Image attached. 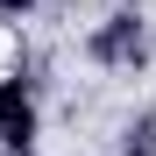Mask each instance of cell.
I'll use <instances>...</instances> for the list:
<instances>
[{
    "label": "cell",
    "mask_w": 156,
    "mask_h": 156,
    "mask_svg": "<svg viewBox=\"0 0 156 156\" xmlns=\"http://www.w3.org/2000/svg\"><path fill=\"white\" fill-rule=\"evenodd\" d=\"M36 128H43V114H36L29 78H7V85H0V149L7 156H29L36 149Z\"/></svg>",
    "instance_id": "1"
},
{
    "label": "cell",
    "mask_w": 156,
    "mask_h": 156,
    "mask_svg": "<svg viewBox=\"0 0 156 156\" xmlns=\"http://www.w3.org/2000/svg\"><path fill=\"white\" fill-rule=\"evenodd\" d=\"M85 50H92L99 64H142V57H149V43H142V14H128V7L107 14V21L85 36Z\"/></svg>",
    "instance_id": "2"
},
{
    "label": "cell",
    "mask_w": 156,
    "mask_h": 156,
    "mask_svg": "<svg viewBox=\"0 0 156 156\" xmlns=\"http://www.w3.org/2000/svg\"><path fill=\"white\" fill-rule=\"evenodd\" d=\"M7 78H21V36L0 21V85H7Z\"/></svg>",
    "instance_id": "3"
},
{
    "label": "cell",
    "mask_w": 156,
    "mask_h": 156,
    "mask_svg": "<svg viewBox=\"0 0 156 156\" xmlns=\"http://www.w3.org/2000/svg\"><path fill=\"white\" fill-rule=\"evenodd\" d=\"M121 149H128V156H156V121H135V128L121 135Z\"/></svg>",
    "instance_id": "4"
},
{
    "label": "cell",
    "mask_w": 156,
    "mask_h": 156,
    "mask_svg": "<svg viewBox=\"0 0 156 156\" xmlns=\"http://www.w3.org/2000/svg\"><path fill=\"white\" fill-rule=\"evenodd\" d=\"M21 14H36V0H0V21H7V29H14Z\"/></svg>",
    "instance_id": "5"
},
{
    "label": "cell",
    "mask_w": 156,
    "mask_h": 156,
    "mask_svg": "<svg viewBox=\"0 0 156 156\" xmlns=\"http://www.w3.org/2000/svg\"><path fill=\"white\" fill-rule=\"evenodd\" d=\"M29 156H36V149H29Z\"/></svg>",
    "instance_id": "6"
}]
</instances>
